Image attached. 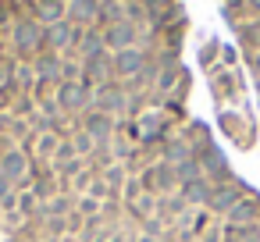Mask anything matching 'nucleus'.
Returning a JSON list of instances; mask_svg holds the SVG:
<instances>
[{
  "label": "nucleus",
  "instance_id": "f257e3e1",
  "mask_svg": "<svg viewBox=\"0 0 260 242\" xmlns=\"http://www.w3.org/2000/svg\"><path fill=\"white\" fill-rule=\"evenodd\" d=\"M235 203H239V189H221V185H210V199H207V206L210 210H235Z\"/></svg>",
  "mask_w": 260,
  "mask_h": 242
},
{
  "label": "nucleus",
  "instance_id": "f03ea898",
  "mask_svg": "<svg viewBox=\"0 0 260 242\" xmlns=\"http://www.w3.org/2000/svg\"><path fill=\"white\" fill-rule=\"evenodd\" d=\"M72 40L75 36H72V25L68 22H57V25H47L43 29V47H54L57 50V47H68Z\"/></svg>",
  "mask_w": 260,
  "mask_h": 242
},
{
  "label": "nucleus",
  "instance_id": "7ed1b4c3",
  "mask_svg": "<svg viewBox=\"0 0 260 242\" xmlns=\"http://www.w3.org/2000/svg\"><path fill=\"white\" fill-rule=\"evenodd\" d=\"M111 132H114V121H111L107 114H89V118H86V135H93V139L107 143V139H111Z\"/></svg>",
  "mask_w": 260,
  "mask_h": 242
},
{
  "label": "nucleus",
  "instance_id": "20e7f679",
  "mask_svg": "<svg viewBox=\"0 0 260 242\" xmlns=\"http://www.w3.org/2000/svg\"><path fill=\"white\" fill-rule=\"evenodd\" d=\"M132 32H136V29H132L128 22H121V25H114V29H107V32H104V43H107V47L132 50Z\"/></svg>",
  "mask_w": 260,
  "mask_h": 242
},
{
  "label": "nucleus",
  "instance_id": "39448f33",
  "mask_svg": "<svg viewBox=\"0 0 260 242\" xmlns=\"http://www.w3.org/2000/svg\"><path fill=\"white\" fill-rule=\"evenodd\" d=\"M0 171H4L11 182H18V178H22V171H25V153H22V150L4 153V157H0Z\"/></svg>",
  "mask_w": 260,
  "mask_h": 242
},
{
  "label": "nucleus",
  "instance_id": "423d86ee",
  "mask_svg": "<svg viewBox=\"0 0 260 242\" xmlns=\"http://www.w3.org/2000/svg\"><path fill=\"white\" fill-rule=\"evenodd\" d=\"M15 43H18L22 50H32L36 43H43V32L36 29V22H22V25L15 29Z\"/></svg>",
  "mask_w": 260,
  "mask_h": 242
},
{
  "label": "nucleus",
  "instance_id": "0eeeda50",
  "mask_svg": "<svg viewBox=\"0 0 260 242\" xmlns=\"http://www.w3.org/2000/svg\"><path fill=\"white\" fill-rule=\"evenodd\" d=\"M89 100H93V93H86V86H75V82L61 86V103H64V107H82V103H89Z\"/></svg>",
  "mask_w": 260,
  "mask_h": 242
},
{
  "label": "nucleus",
  "instance_id": "6e6552de",
  "mask_svg": "<svg viewBox=\"0 0 260 242\" xmlns=\"http://www.w3.org/2000/svg\"><path fill=\"white\" fill-rule=\"evenodd\" d=\"M139 64H143V54H136V50H121L118 61H114V72H118V75H132V72H139Z\"/></svg>",
  "mask_w": 260,
  "mask_h": 242
},
{
  "label": "nucleus",
  "instance_id": "1a4fd4ad",
  "mask_svg": "<svg viewBox=\"0 0 260 242\" xmlns=\"http://www.w3.org/2000/svg\"><path fill=\"white\" fill-rule=\"evenodd\" d=\"M256 214H260V196H253V199H239L235 210H232V221H253Z\"/></svg>",
  "mask_w": 260,
  "mask_h": 242
},
{
  "label": "nucleus",
  "instance_id": "9d476101",
  "mask_svg": "<svg viewBox=\"0 0 260 242\" xmlns=\"http://www.w3.org/2000/svg\"><path fill=\"white\" fill-rule=\"evenodd\" d=\"M96 11H100V8H96V0H72V8H68L72 22H89Z\"/></svg>",
  "mask_w": 260,
  "mask_h": 242
},
{
  "label": "nucleus",
  "instance_id": "9b49d317",
  "mask_svg": "<svg viewBox=\"0 0 260 242\" xmlns=\"http://www.w3.org/2000/svg\"><path fill=\"white\" fill-rule=\"evenodd\" d=\"M36 72H40V79H57V75H61V61H57V54H43V57L36 61Z\"/></svg>",
  "mask_w": 260,
  "mask_h": 242
},
{
  "label": "nucleus",
  "instance_id": "f8f14e48",
  "mask_svg": "<svg viewBox=\"0 0 260 242\" xmlns=\"http://www.w3.org/2000/svg\"><path fill=\"white\" fill-rule=\"evenodd\" d=\"M182 206H185V199H178V196H171V199H160V214H164V217H175V214H182Z\"/></svg>",
  "mask_w": 260,
  "mask_h": 242
},
{
  "label": "nucleus",
  "instance_id": "ddd939ff",
  "mask_svg": "<svg viewBox=\"0 0 260 242\" xmlns=\"http://www.w3.org/2000/svg\"><path fill=\"white\" fill-rule=\"evenodd\" d=\"M8 199H11V178L0 171V203H8Z\"/></svg>",
  "mask_w": 260,
  "mask_h": 242
},
{
  "label": "nucleus",
  "instance_id": "4468645a",
  "mask_svg": "<svg viewBox=\"0 0 260 242\" xmlns=\"http://www.w3.org/2000/svg\"><path fill=\"white\" fill-rule=\"evenodd\" d=\"M79 214H86V217H89V214H96V199H93V196L79 199Z\"/></svg>",
  "mask_w": 260,
  "mask_h": 242
},
{
  "label": "nucleus",
  "instance_id": "2eb2a0df",
  "mask_svg": "<svg viewBox=\"0 0 260 242\" xmlns=\"http://www.w3.org/2000/svg\"><path fill=\"white\" fill-rule=\"evenodd\" d=\"M121 178H125L121 167H111V171H107V185H121Z\"/></svg>",
  "mask_w": 260,
  "mask_h": 242
},
{
  "label": "nucleus",
  "instance_id": "dca6fc26",
  "mask_svg": "<svg viewBox=\"0 0 260 242\" xmlns=\"http://www.w3.org/2000/svg\"><path fill=\"white\" fill-rule=\"evenodd\" d=\"M36 192H40V196H50V192H54V182H50V178H40V182H36Z\"/></svg>",
  "mask_w": 260,
  "mask_h": 242
},
{
  "label": "nucleus",
  "instance_id": "f3484780",
  "mask_svg": "<svg viewBox=\"0 0 260 242\" xmlns=\"http://www.w3.org/2000/svg\"><path fill=\"white\" fill-rule=\"evenodd\" d=\"M50 210H57V214H64V210H68V199H54V203H50Z\"/></svg>",
  "mask_w": 260,
  "mask_h": 242
},
{
  "label": "nucleus",
  "instance_id": "a211bd4d",
  "mask_svg": "<svg viewBox=\"0 0 260 242\" xmlns=\"http://www.w3.org/2000/svg\"><path fill=\"white\" fill-rule=\"evenodd\" d=\"M203 242H217V228H210V231L203 235Z\"/></svg>",
  "mask_w": 260,
  "mask_h": 242
},
{
  "label": "nucleus",
  "instance_id": "6ab92c4d",
  "mask_svg": "<svg viewBox=\"0 0 260 242\" xmlns=\"http://www.w3.org/2000/svg\"><path fill=\"white\" fill-rule=\"evenodd\" d=\"M256 72H260V57H256Z\"/></svg>",
  "mask_w": 260,
  "mask_h": 242
}]
</instances>
